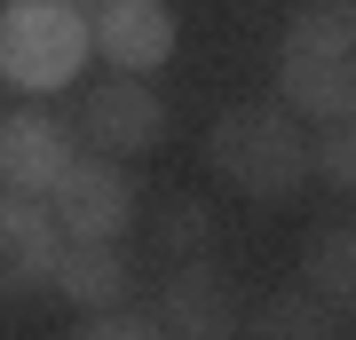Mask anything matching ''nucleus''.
Wrapping results in <instances>:
<instances>
[{"label":"nucleus","instance_id":"nucleus-1","mask_svg":"<svg viewBox=\"0 0 356 340\" xmlns=\"http://www.w3.org/2000/svg\"><path fill=\"white\" fill-rule=\"evenodd\" d=\"M206 166L254 206H285L309 190V135L285 103H238L206 127Z\"/></svg>","mask_w":356,"mask_h":340},{"label":"nucleus","instance_id":"nucleus-2","mask_svg":"<svg viewBox=\"0 0 356 340\" xmlns=\"http://www.w3.org/2000/svg\"><path fill=\"white\" fill-rule=\"evenodd\" d=\"M88 16L72 0H8L0 8V79L24 95H56L88 72Z\"/></svg>","mask_w":356,"mask_h":340},{"label":"nucleus","instance_id":"nucleus-3","mask_svg":"<svg viewBox=\"0 0 356 340\" xmlns=\"http://www.w3.org/2000/svg\"><path fill=\"white\" fill-rule=\"evenodd\" d=\"M48 222H56V238H95V245H127V229H135V175L119 159H103V151H72L64 159V175L48 182Z\"/></svg>","mask_w":356,"mask_h":340},{"label":"nucleus","instance_id":"nucleus-4","mask_svg":"<svg viewBox=\"0 0 356 340\" xmlns=\"http://www.w3.org/2000/svg\"><path fill=\"white\" fill-rule=\"evenodd\" d=\"M159 332L175 340H238V293L214 269V253L198 261H166L159 277Z\"/></svg>","mask_w":356,"mask_h":340},{"label":"nucleus","instance_id":"nucleus-5","mask_svg":"<svg viewBox=\"0 0 356 340\" xmlns=\"http://www.w3.org/2000/svg\"><path fill=\"white\" fill-rule=\"evenodd\" d=\"M88 48L127 79H151L175 56V8L166 0H95L88 16Z\"/></svg>","mask_w":356,"mask_h":340},{"label":"nucleus","instance_id":"nucleus-6","mask_svg":"<svg viewBox=\"0 0 356 340\" xmlns=\"http://www.w3.org/2000/svg\"><path fill=\"white\" fill-rule=\"evenodd\" d=\"M79 127H88V143H95L103 159H135V151H159L166 103L143 88V79L111 72V79H95V88L79 95Z\"/></svg>","mask_w":356,"mask_h":340},{"label":"nucleus","instance_id":"nucleus-7","mask_svg":"<svg viewBox=\"0 0 356 340\" xmlns=\"http://www.w3.org/2000/svg\"><path fill=\"white\" fill-rule=\"evenodd\" d=\"M72 159V127L48 119L40 103L24 111H0V190H16V198H48V182L64 175Z\"/></svg>","mask_w":356,"mask_h":340},{"label":"nucleus","instance_id":"nucleus-8","mask_svg":"<svg viewBox=\"0 0 356 340\" xmlns=\"http://www.w3.org/2000/svg\"><path fill=\"white\" fill-rule=\"evenodd\" d=\"M277 103L309 127L356 119V56H277Z\"/></svg>","mask_w":356,"mask_h":340},{"label":"nucleus","instance_id":"nucleus-9","mask_svg":"<svg viewBox=\"0 0 356 340\" xmlns=\"http://www.w3.org/2000/svg\"><path fill=\"white\" fill-rule=\"evenodd\" d=\"M56 222L40 198H16V190H0V293H40L56 269Z\"/></svg>","mask_w":356,"mask_h":340},{"label":"nucleus","instance_id":"nucleus-10","mask_svg":"<svg viewBox=\"0 0 356 340\" xmlns=\"http://www.w3.org/2000/svg\"><path fill=\"white\" fill-rule=\"evenodd\" d=\"M48 285L88 316V309H119L135 293V269H127V245H95V238H64L56 245V269Z\"/></svg>","mask_w":356,"mask_h":340},{"label":"nucleus","instance_id":"nucleus-11","mask_svg":"<svg viewBox=\"0 0 356 340\" xmlns=\"http://www.w3.org/2000/svg\"><path fill=\"white\" fill-rule=\"evenodd\" d=\"M238 340H341V309H325L309 285H277L238 316Z\"/></svg>","mask_w":356,"mask_h":340},{"label":"nucleus","instance_id":"nucleus-12","mask_svg":"<svg viewBox=\"0 0 356 340\" xmlns=\"http://www.w3.org/2000/svg\"><path fill=\"white\" fill-rule=\"evenodd\" d=\"M301 285L317 293L325 309H356V229L348 222H317L309 229V245H301Z\"/></svg>","mask_w":356,"mask_h":340},{"label":"nucleus","instance_id":"nucleus-13","mask_svg":"<svg viewBox=\"0 0 356 340\" xmlns=\"http://www.w3.org/2000/svg\"><path fill=\"white\" fill-rule=\"evenodd\" d=\"M293 56H356V0H309L285 24Z\"/></svg>","mask_w":356,"mask_h":340},{"label":"nucleus","instance_id":"nucleus-14","mask_svg":"<svg viewBox=\"0 0 356 340\" xmlns=\"http://www.w3.org/2000/svg\"><path fill=\"white\" fill-rule=\"evenodd\" d=\"M309 182H325L332 198L356 190V127H348V119H332V127L309 135Z\"/></svg>","mask_w":356,"mask_h":340},{"label":"nucleus","instance_id":"nucleus-15","mask_svg":"<svg viewBox=\"0 0 356 340\" xmlns=\"http://www.w3.org/2000/svg\"><path fill=\"white\" fill-rule=\"evenodd\" d=\"M159 253H166V261H198V253H214V214H206L198 198H175L159 214Z\"/></svg>","mask_w":356,"mask_h":340},{"label":"nucleus","instance_id":"nucleus-16","mask_svg":"<svg viewBox=\"0 0 356 340\" xmlns=\"http://www.w3.org/2000/svg\"><path fill=\"white\" fill-rule=\"evenodd\" d=\"M64 340H166V332H159V316H143V309L119 301V309H88Z\"/></svg>","mask_w":356,"mask_h":340},{"label":"nucleus","instance_id":"nucleus-17","mask_svg":"<svg viewBox=\"0 0 356 340\" xmlns=\"http://www.w3.org/2000/svg\"><path fill=\"white\" fill-rule=\"evenodd\" d=\"M72 8H79V16H95V0H72Z\"/></svg>","mask_w":356,"mask_h":340},{"label":"nucleus","instance_id":"nucleus-18","mask_svg":"<svg viewBox=\"0 0 356 340\" xmlns=\"http://www.w3.org/2000/svg\"><path fill=\"white\" fill-rule=\"evenodd\" d=\"M0 8H8V0H0Z\"/></svg>","mask_w":356,"mask_h":340}]
</instances>
